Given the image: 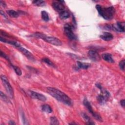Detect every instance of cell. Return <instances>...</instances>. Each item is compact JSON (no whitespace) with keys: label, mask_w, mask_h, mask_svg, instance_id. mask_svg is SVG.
Returning <instances> with one entry per match:
<instances>
[{"label":"cell","mask_w":125,"mask_h":125,"mask_svg":"<svg viewBox=\"0 0 125 125\" xmlns=\"http://www.w3.org/2000/svg\"><path fill=\"white\" fill-rule=\"evenodd\" d=\"M120 104H121V105L124 107L125 106V100L124 99H123L121 101H120Z\"/></svg>","instance_id":"cell-28"},{"label":"cell","mask_w":125,"mask_h":125,"mask_svg":"<svg viewBox=\"0 0 125 125\" xmlns=\"http://www.w3.org/2000/svg\"><path fill=\"white\" fill-rule=\"evenodd\" d=\"M51 125H58L59 124V121L56 117H51L50 118Z\"/></svg>","instance_id":"cell-24"},{"label":"cell","mask_w":125,"mask_h":125,"mask_svg":"<svg viewBox=\"0 0 125 125\" xmlns=\"http://www.w3.org/2000/svg\"><path fill=\"white\" fill-rule=\"evenodd\" d=\"M18 49L20 51H21L29 60L32 61H33L35 60V58H34L33 54L30 52H29L28 50H27L25 48H23L21 46L20 47H19Z\"/></svg>","instance_id":"cell-11"},{"label":"cell","mask_w":125,"mask_h":125,"mask_svg":"<svg viewBox=\"0 0 125 125\" xmlns=\"http://www.w3.org/2000/svg\"><path fill=\"white\" fill-rule=\"evenodd\" d=\"M0 56L2 57H3V58H4V59H5L7 61H8L10 63H11V62H10V60H9V58H8V57L4 53H3L2 51H0Z\"/></svg>","instance_id":"cell-27"},{"label":"cell","mask_w":125,"mask_h":125,"mask_svg":"<svg viewBox=\"0 0 125 125\" xmlns=\"http://www.w3.org/2000/svg\"><path fill=\"white\" fill-rule=\"evenodd\" d=\"M64 1H54L52 2V6L53 8L58 12H62L64 9V5L63 3H64Z\"/></svg>","instance_id":"cell-8"},{"label":"cell","mask_w":125,"mask_h":125,"mask_svg":"<svg viewBox=\"0 0 125 125\" xmlns=\"http://www.w3.org/2000/svg\"><path fill=\"white\" fill-rule=\"evenodd\" d=\"M0 4H1V5H2L3 7H6V4H5V3L4 1H3L1 0V1H0Z\"/></svg>","instance_id":"cell-29"},{"label":"cell","mask_w":125,"mask_h":125,"mask_svg":"<svg viewBox=\"0 0 125 125\" xmlns=\"http://www.w3.org/2000/svg\"><path fill=\"white\" fill-rule=\"evenodd\" d=\"M47 92L58 101L68 106L72 105V101L71 99L61 90L54 87H47Z\"/></svg>","instance_id":"cell-1"},{"label":"cell","mask_w":125,"mask_h":125,"mask_svg":"<svg viewBox=\"0 0 125 125\" xmlns=\"http://www.w3.org/2000/svg\"><path fill=\"white\" fill-rule=\"evenodd\" d=\"M83 104L86 107L88 111H89V113L91 114V115L93 116V117L97 120H98L99 122H103V119L101 116L97 113L95 112L94 111H93V108L91 106V104L89 102V101L86 99H84L83 101Z\"/></svg>","instance_id":"cell-5"},{"label":"cell","mask_w":125,"mask_h":125,"mask_svg":"<svg viewBox=\"0 0 125 125\" xmlns=\"http://www.w3.org/2000/svg\"><path fill=\"white\" fill-rule=\"evenodd\" d=\"M32 3L34 5H35L38 6H43L45 5V4L44 1L40 0H34L32 1Z\"/></svg>","instance_id":"cell-21"},{"label":"cell","mask_w":125,"mask_h":125,"mask_svg":"<svg viewBox=\"0 0 125 125\" xmlns=\"http://www.w3.org/2000/svg\"><path fill=\"white\" fill-rule=\"evenodd\" d=\"M11 66H12V67H13V69L14 70L15 72L16 73V74H17L18 75L20 76V75H21V74H22L21 71V69H20L19 67H18V66H17L13 65L12 64H11Z\"/></svg>","instance_id":"cell-23"},{"label":"cell","mask_w":125,"mask_h":125,"mask_svg":"<svg viewBox=\"0 0 125 125\" xmlns=\"http://www.w3.org/2000/svg\"><path fill=\"white\" fill-rule=\"evenodd\" d=\"M104 94H105L104 95H102V94L99 95L97 97L98 102L101 104H104L106 102L107 99L108 98V97L109 96V93L107 91H105Z\"/></svg>","instance_id":"cell-13"},{"label":"cell","mask_w":125,"mask_h":125,"mask_svg":"<svg viewBox=\"0 0 125 125\" xmlns=\"http://www.w3.org/2000/svg\"><path fill=\"white\" fill-rule=\"evenodd\" d=\"M41 16L42 19L45 21H47L49 20V15L48 13L45 11H42L41 12Z\"/></svg>","instance_id":"cell-20"},{"label":"cell","mask_w":125,"mask_h":125,"mask_svg":"<svg viewBox=\"0 0 125 125\" xmlns=\"http://www.w3.org/2000/svg\"><path fill=\"white\" fill-rule=\"evenodd\" d=\"M102 58L105 61L110 62V63H113L114 61L113 60L111 54L109 53H104L102 55Z\"/></svg>","instance_id":"cell-14"},{"label":"cell","mask_w":125,"mask_h":125,"mask_svg":"<svg viewBox=\"0 0 125 125\" xmlns=\"http://www.w3.org/2000/svg\"><path fill=\"white\" fill-rule=\"evenodd\" d=\"M42 62H44L47 64L48 65H49L50 66H52V67H55V64L48 58H42Z\"/></svg>","instance_id":"cell-22"},{"label":"cell","mask_w":125,"mask_h":125,"mask_svg":"<svg viewBox=\"0 0 125 125\" xmlns=\"http://www.w3.org/2000/svg\"><path fill=\"white\" fill-rule=\"evenodd\" d=\"M125 60H122L120 63H119V67L120 68V69L122 70H124V67H125Z\"/></svg>","instance_id":"cell-26"},{"label":"cell","mask_w":125,"mask_h":125,"mask_svg":"<svg viewBox=\"0 0 125 125\" xmlns=\"http://www.w3.org/2000/svg\"><path fill=\"white\" fill-rule=\"evenodd\" d=\"M0 98L2 100H3V101H4L5 102H7V103L10 102L8 97L1 91L0 92Z\"/></svg>","instance_id":"cell-25"},{"label":"cell","mask_w":125,"mask_h":125,"mask_svg":"<svg viewBox=\"0 0 125 125\" xmlns=\"http://www.w3.org/2000/svg\"><path fill=\"white\" fill-rule=\"evenodd\" d=\"M125 22H118L115 24L111 25V30L116 32H124L125 31Z\"/></svg>","instance_id":"cell-7"},{"label":"cell","mask_w":125,"mask_h":125,"mask_svg":"<svg viewBox=\"0 0 125 125\" xmlns=\"http://www.w3.org/2000/svg\"><path fill=\"white\" fill-rule=\"evenodd\" d=\"M100 37L103 40L105 41H111L113 39V36L112 34L108 32H104L102 35H100Z\"/></svg>","instance_id":"cell-12"},{"label":"cell","mask_w":125,"mask_h":125,"mask_svg":"<svg viewBox=\"0 0 125 125\" xmlns=\"http://www.w3.org/2000/svg\"><path fill=\"white\" fill-rule=\"evenodd\" d=\"M9 125H15L16 124L12 121H9Z\"/></svg>","instance_id":"cell-31"},{"label":"cell","mask_w":125,"mask_h":125,"mask_svg":"<svg viewBox=\"0 0 125 125\" xmlns=\"http://www.w3.org/2000/svg\"><path fill=\"white\" fill-rule=\"evenodd\" d=\"M82 116L83 119L84 120V121L87 122V123H86L87 124H88V125L94 124V123L92 122V120H91L90 117L85 113H82Z\"/></svg>","instance_id":"cell-17"},{"label":"cell","mask_w":125,"mask_h":125,"mask_svg":"<svg viewBox=\"0 0 125 125\" xmlns=\"http://www.w3.org/2000/svg\"><path fill=\"white\" fill-rule=\"evenodd\" d=\"M73 27L69 23H66L64 25V32L65 35L71 40L77 39V37L73 33Z\"/></svg>","instance_id":"cell-6"},{"label":"cell","mask_w":125,"mask_h":125,"mask_svg":"<svg viewBox=\"0 0 125 125\" xmlns=\"http://www.w3.org/2000/svg\"><path fill=\"white\" fill-rule=\"evenodd\" d=\"M77 67L79 68L80 69H86L88 68H89L90 66V64L88 63H84V62H77Z\"/></svg>","instance_id":"cell-15"},{"label":"cell","mask_w":125,"mask_h":125,"mask_svg":"<svg viewBox=\"0 0 125 125\" xmlns=\"http://www.w3.org/2000/svg\"><path fill=\"white\" fill-rule=\"evenodd\" d=\"M0 14H1V15H2V16H3L4 18H7V17H6V15L5 14V13H4V12H3V11H2V10H0Z\"/></svg>","instance_id":"cell-30"},{"label":"cell","mask_w":125,"mask_h":125,"mask_svg":"<svg viewBox=\"0 0 125 125\" xmlns=\"http://www.w3.org/2000/svg\"><path fill=\"white\" fill-rule=\"evenodd\" d=\"M28 93L31 97L34 99H36L43 102L45 101L46 100V98L45 96L41 93H39L38 92H34L33 91H30V90L28 92Z\"/></svg>","instance_id":"cell-9"},{"label":"cell","mask_w":125,"mask_h":125,"mask_svg":"<svg viewBox=\"0 0 125 125\" xmlns=\"http://www.w3.org/2000/svg\"><path fill=\"white\" fill-rule=\"evenodd\" d=\"M88 56L93 61L98 62L101 60V57L99 53L94 50H90L88 52Z\"/></svg>","instance_id":"cell-10"},{"label":"cell","mask_w":125,"mask_h":125,"mask_svg":"<svg viewBox=\"0 0 125 125\" xmlns=\"http://www.w3.org/2000/svg\"><path fill=\"white\" fill-rule=\"evenodd\" d=\"M7 14L11 17L13 18H17L19 17V14L18 12L14 11L13 10H9L7 11Z\"/></svg>","instance_id":"cell-19"},{"label":"cell","mask_w":125,"mask_h":125,"mask_svg":"<svg viewBox=\"0 0 125 125\" xmlns=\"http://www.w3.org/2000/svg\"><path fill=\"white\" fill-rule=\"evenodd\" d=\"M42 111L48 113H51L52 112V108L50 107V105L46 104H43L42 106Z\"/></svg>","instance_id":"cell-18"},{"label":"cell","mask_w":125,"mask_h":125,"mask_svg":"<svg viewBox=\"0 0 125 125\" xmlns=\"http://www.w3.org/2000/svg\"><path fill=\"white\" fill-rule=\"evenodd\" d=\"M0 79L2 81V83L6 89V92L9 94V95L11 97L13 98L14 96V91L13 89L10 84L9 81L7 78L3 75H1L0 76Z\"/></svg>","instance_id":"cell-4"},{"label":"cell","mask_w":125,"mask_h":125,"mask_svg":"<svg viewBox=\"0 0 125 125\" xmlns=\"http://www.w3.org/2000/svg\"><path fill=\"white\" fill-rule=\"evenodd\" d=\"M60 17L62 20H65L70 17V13L66 10H63L60 12Z\"/></svg>","instance_id":"cell-16"},{"label":"cell","mask_w":125,"mask_h":125,"mask_svg":"<svg viewBox=\"0 0 125 125\" xmlns=\"http://www.w3.org/2000/svg\"><path fill=\"white\" fill-rule=\"evenodd\" d=\"M32 37H36L37 38L42 39L47 42H48L51 44L56 46H60L62 44V42L57 38L51 36H47L41 33H35L31 35Z\"/></svg>","instance_id":"cell-3"},{"label":"cell","mask_w":125,"mask_h":125,"mask_svg":"<svg viewBox=\"0 0 125 125\" xmlns=\"http://www.w3.org/2000/svg\"><path fill=\"white\" fill-rule=\"evenodd\" d=\"M96 8L99 14L106 20H110L114 15L115 10L112 6L103 7L99 4L96 5Z\"/></svg>","instance_id":"cell-2"}]
</instances>
